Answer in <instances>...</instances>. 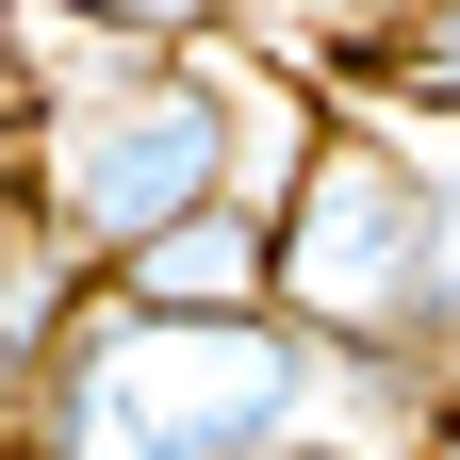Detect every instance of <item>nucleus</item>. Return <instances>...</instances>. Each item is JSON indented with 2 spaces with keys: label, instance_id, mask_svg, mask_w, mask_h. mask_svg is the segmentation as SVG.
Returning a JSON list of instances; mask_svg holds the SVG:
<instances>
[{
  "label": "nucleus",
  "instance_id": "obj_1",
  "mask_svg": "<svg viewBox=\"0 0 460 460\" xmlns=\"http://www.w3.org/2000/svg\"><path fill=\"white\" fill-rule=\"evenodd\" d=\"M313 428V345L279 313H132L83 296V329L49 345L17 460H263Z\"/></svg>",
  "mask_w": 460,
  "mask_h": 460
},
{
  "label": "nucleus",
  "instance_id": "obj_2",
  "mask_svg": "<svg viewBox=\"0 0 460 460\" xmlns=\"http://www.w3.org/2000/svg\"><path fill=\"white\" fill-rule=\"evenodd\" d=\"M17 181H33L49 247H66L83 279H115L148 230H181V214L230 198V49H99V33H66Z\"/></svg>",
  "mask_w": 460,
  "mask_h": 460
},
{
  "label": "nucleus",
  "instance_id": "obj_3",
  "mask_svg": "<svg viewBox=\"0 0 460 460\" xmlns=\"http://www.w3.org/2000/svg\"><path fill=\"white\" fill-rule=\"evenodd\" d=\"M279 329L329 362H444V296H428V164L394 115H345L313 148V181L279 198Z\"/></svg>",
  "mask_w": 460,
  "mask_h": 460
},
{
  "label": "nucleus",
  "instance_id": "obj_4",
  "mask_svg": "<svg viewBox=\"0 0 460 460\" xmlns=\"http://www.w3.org/2000/svg\"><path fill=\"white\" fill-rule=\"evenodd\" d=\"M99 296H132V313H279V230H263L247 198H214V214H181V230H148Z\"/></svg>",
  "mask_w": 460,
  "mask_h": 460
},
{
  "label": "nucleus",
  "instance_id": "obj_5",
  "mask_svg": "<svg viewBox=\"0 0 460 460\" xmlns=\"http://www.w3.org/2000/svg\"><path fill=\"white\" fill-rule=\"evenodd\" d=\"M313 83L345 99H378L394 132H460V0H411V17H378V33H345Z\"/></svg>",
  "mask_w": 460,
  "mask_h": 460
},
{
  "label": "nucleus",
  "instance_id": "obj_6",
  "mask_svg": "<svg viewBox=\"0 0 460 460\" xmlns=\"http://www.w3.org/2000/svg\"><path fill=\"white\" fill-rule=\"evenodd\" d=\"M33 17H66V33H99V49H214L230 0H33Z\"/></svg>",
  "mask_w": 460,
  "mask_h": 460
},
{
  "label": "nucleus",
  "instance_id": "obj_7",
  "mask_svg": "<svg viewBox=\"0 0 460 460\" xmlns=\"http://www.w3.org/2000/svg\"><path fill=\"white\" fill-rule=\"evenodd\" d=\"M428 164V296H444V362H460V132H411Z\"/></svg>",
  "mask_w": 460,
  "mask_h": 460
},
{
  "label": "nucleus",
  "instance_id": "obj_8",
  "mask_svg": "<svg viewBox=\"0 0 460 460\" xmlns=\"http://www.w3.org/2000/svg\"><path fill=\"white\" fill-rule=\"evenodd\" d=\"M33 99H49V49L33 17H0V164H33Z\"/></svg>",
  "mask_w": 460,
  "mask_h": 460
},
{
  "label": "nucleus",
  "instance_id": "obj_9",
  "mask_svg": "<svg viewBox=\"0 0 460 460\" xmlns=\"http://www.w3.org/2000/svg\"><path fill=\"white\" fill-rule=\"evenodd\" d=\"M263 460H362V444H329V428H296V444H263Z\"/></svg>",
  "mask_w": 460,
  "mask_h": 460
},
{
  "label": "nucleus",
  "instance_id": "obj_10",
  "mask_svg": "<svg viewBox=\"0 0 460 460\" xmlns=\"http://www.w3.org/2000/svg\"><path fill=\"white\" fill-rule=\"evenodd\" d=\"M0 460H17V378H0Z\"/></svg>",
  "mask_w": 460,
  "mask_h": 460
},
{
  "label": "nucleus",
  "instance_id": "obj_11",
  "mask_svg": "<svg viewBox=\"0 0 460 460\" xmlns=\"http://www.w3.org/2000/svg\"><path fill=\"white\" fill-rule=\"evenodd\" d=\"M428 460H460V394H444V444H428Z\"/></svg>",
  "mask_w": 460,
  "mask_h": 460
}]
</instances>
